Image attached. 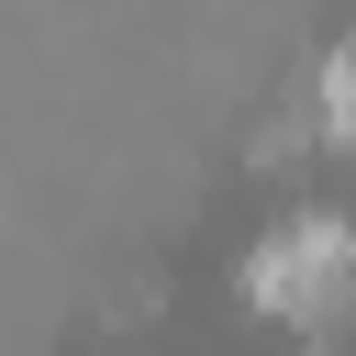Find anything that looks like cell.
<instances>
[{
	"label": "cell",
	"mask_w": 356,
	"mask_h": 356,
	"mask_svg": "<svg viewBox=\"0 0 356 356\" xmlns=\"http://www.w3.org/2000/svg\"><path fill=\"white\" fill-rule=\"evenodd\" d=\"M245 289L267 300V312H334V300H356V222H334V211H300V222H278L256 256H245Z\"/></svg>",
	"instance_id": "1"
},
{
	"label": "cell",
	"mask_w": 356,
	"mask_h": 356,
	"mask_svg": "<svg viewBox=\"0 0 356 356\" xmlns=\"http://www.w3.org/2000/svg\"><path fill=\"white\" fill-rule=\"evenodd\" d=\"M312 122H323L334 145H356V44H345V56H323V89H312Z\"/></svg>",
	"instance_id": "2"
}]
</instances>
